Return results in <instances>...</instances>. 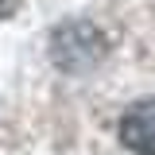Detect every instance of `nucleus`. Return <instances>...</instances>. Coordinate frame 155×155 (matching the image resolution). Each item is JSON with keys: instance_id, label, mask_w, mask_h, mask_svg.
Wrapping results in <instances>:
<instances>
[{"instance_id": "f03ea898", "label": "nucleus", "mask_w": 155, "mask_h": 155, "mask_svg": "<svg viewBox=\"0 0 155 155\" xmlns=\"http://www.w3.org/2000/svg\"><path fill=\"white\" fill-rule=\"evenodd\" d=\"M120 140L136 155H155V97L136 101L120 116Z\"/></svg>"}, {"instance_id": "f257e3e1", "label": "nucleus", "mask_w": 155, "mask_h": 155, "mask_svg": "<svg viewBox=\"0 0 155 155\" xmlns=\"http://www.w3.org/2000/svg\"><path fill=\"white\" fill-rule=\"evenodd\" d=\"M51 54L62 70H81V66H89L97 54H101V35H97L89 23H66V27H58L54 39H51Z\"/></svg>"}, {"instance_id": "7ed1b4c3", "label": "nucleus", "mask_w": 155, "mask_h": 155, "mask_svg": "<svg viewBox=\"0 0 155 155\" xmlns=\"http://www.w3.org/2000/svg\"><path fill=\"white\" fill-rule=\"evenodd\" d=\"M16 4H19V0H0V19L8 16V12H12V8H16Z\"/></svg>"}]
</instances>
